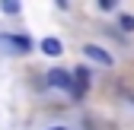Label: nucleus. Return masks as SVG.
Segmentation results:
<instances>
[{
    "label": "nucleus",
    "mask_w": 134,
    "mask_h": 130,
    "mask_svg": "<svg viewBox=\"0 0 134 130\" xmlns=\"http://www.w3.org/2000/svg\"><path fill=\"white\" fill-rule=\"evenodd\" d=\"M0 51L3 54H29L32 41L26 35H0Z\"/></svg>",
    "instance_id": "1"
},
{
    "label": "nucleus",
    "mask_w": 134,
    "mask_h": 130,
    "mask_svg": "<svg viewBox=\"0 0 134 130\" xmlns=\"http://www.w3.org/2000/svg\"><path fill=\"white\" fill-rule=\"evenodd\" d=\"M0 10H3L7 16H19V13H23V3H19V0H3Z\"/></svg>",
    "instance_id": "6"
},
{
    "label": "nucleus",
    "mask_w": 134,
    "mask_h": 130,
    "mask_svg": "<svg viewBox=\"0 0 134 130\" xmlns=\"http://www.w3.org/2000/svg\"><path fill=\"white\" fill-rule=\"evenodd\" d=\"M83 54L93 57L96 63H102V67H112V63H115V57L105 51V48H99V44H86V48H83Z\"/></svg>",
    "instance_id": "3"
},
{
    "label": "nucleus",
    "mask_w": 134,
    "mask_h": 130,
    "mask_svg": "<svg viewBox=\"0 0 134 130\" xmlns=\"http://www.w3.org/2000/svg\"><path fill=\"white\" fill-rule=\"evenodd\" d=\"M90 79H93V76H90V70H86V67H77V70L70 73V92H74V99H77V102L86 95Z\"/></svg>",
    "instance_id": "2"
},
{
    "label": "nucleus",
    "mask_w": 134,
    "mask_h": 130,
    "mask_svg": "<svg viewBox=\"0 0 134 130\" xmlns=\"http://www.w3.org/2000/svg\"><path fill=\"white\" fill-rule=\"evenodd\" d=\"M42 51H45L48 57H58V54H61V41H58V38H45V41H42Z\"/></svg>",
    "instance_id": "5"
},
{
    "label": "nucleus",
    "mask_w": 134,
    "mask_h": 130,
    "mask_svg": "<svg viewBox=\"0 0 134 130\" xmlns=\"http://www.w3.org/2000/svg\"><path fill=\"white\" fill-rule=\"evenodd\" d=\"M121 29L125 32H134V16H128V13L121 16Z\"/></svg>",
    "instance_id": "7"
},
{
    "label": "nucleus",
    "mask_w": 134,
    "mask_h": 130,
    "mask_svg": "<svg viewBox=\"0 0 134 130\" xmlns=\"http://www.w3.org/2000/svg\"><path fill=\"white\" fill-rule=\"evenodd\" d=\"M45 76H48L45 83L51 89H70V73H67V70H48Z\"/></svg>",
    "instance_id": "4"
}]
</instances>
